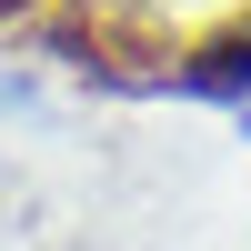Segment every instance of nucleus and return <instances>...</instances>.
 Masks as SVG:
<instances>
[{"instance_id":"nucleus-3","label":"nucleus","mask_w":251,"mask_h":251,"mask_svg":"<svg viewBox=\"0 0 251 251\" xmlns=\"http://www.w3.org/2000/svg\"><path fill=\"white\" fill-rule=\"evenodd\" d=\"M10 10H30V0H0V20H10Z\"/></svg>"},{"instance_id":"nucleus-1","label":"nucleus","mask_w":251,"mask_h":251,"mask_svg":"<svg viewBox=\"0 0 251 251\" xmlns=\"http://www.w3.org/2000/svg\"><path fill=\"white\" fill-rule=\"evenodd\" d=\"M40 30H50V50L71 60V71L121 80V91H151V80H171V60H181L171 20H161L151 0H60Z\"/></svg>"},{"instance_id":"nucleus-2","label":"nucleus","mask_w":251,"mask_h":251,"mask_svg":"<svg viewBox=\"0 0 251 251\" xmlns=\"http://www.w3.org/2000/svg\"><path fill=\"white\" fill-rule=\"evenodd\" d=\"M171 80H181V91H211V100H231V91H251V10H231L221 30H201L191 50L171 60Z\"/></svg>"}]
</instances>
